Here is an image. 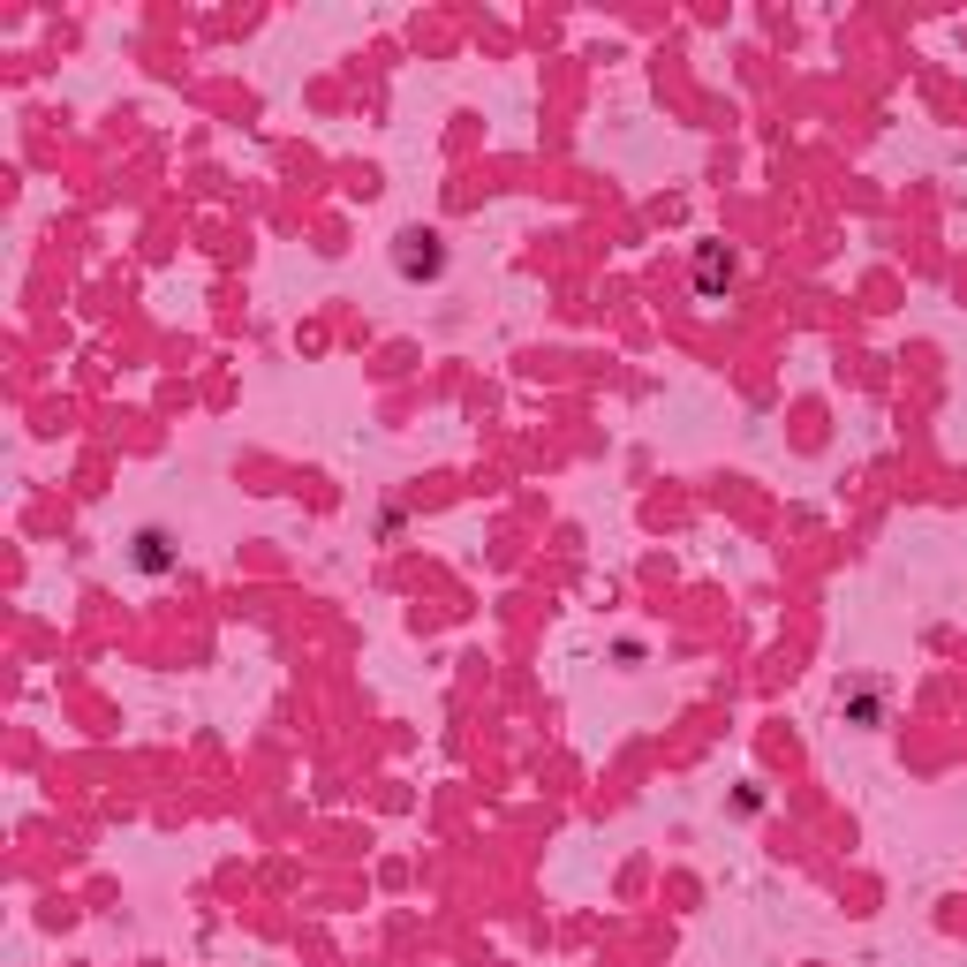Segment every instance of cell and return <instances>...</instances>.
<instances>
[{"instance_id": "6da1fadb", "label": "cell", "mask_w": 967, "mask_h": 967, "mask_svg": "<svg viewBox=\"0 0 967 967\" xmlns=\"http://www.w3.org/2000/svg\"><path fill=\"white\" fill-rule=\"evenodd\" d=\"M401 272H439V235H401Z\"/></svg>"}, {"instance_id": "7a4b0ae2", "label": "cell", "mask_w": 967, "mask_h": 967, "mask_svg": "<svg viewBox=\"0 0 967 967\" xmlns=\"http://www.w3.org/2000/svg\"><path fill=\"white\" fill-rule=\"evenodd\" d=\"M718 280H733V257L703 250V257H696V288H703V295H718Z\"/></svg>"}, {"instance_id": "3957f363", "label": "cell", "mask_w": 967, "mask_h": 967, "mask_svg": "<svg viewBox=\"0 0 967 967\" xmlns=\"http://www.w3.org/2000/svg\"><path fill=\"white\" fill-rule=\"evenodd\" d=\"M159 544H167V537H159V529H144V537H136V567H167V552H159Z\"/></svg>"}]
</instances>
